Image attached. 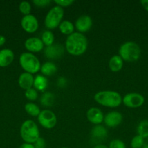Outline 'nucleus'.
I'll use <instances>...</instances> for the list:
<instances>
[{"label":"nucleus","mask_w":148,"mask_h":148,"mask_svg":"<svg viewBox=\"0 0 148 148\" xmlns=\"http://www.w3.org/2000/svg\"><path fill=\"white\" fill-rule=\"evenodd\" d=\"M25 111H26L28 114H29L31 116H37L41 113V110L39 107L36 104L33 103H26L25 106Z\"/></svg>","instance_id":"obj_22"},{"label":"nucleus","mask_w":148,"mask_h":148,"mask_svg":"<svg viewBox=\"0 0 148 148\" xmlns=\"http://www.w3.org/2000/svg\"><path fill=\"white\" fill-rule=\"evenodd\" d=\"M33 145H34L35 148H45L46 147L44 140L43 138H41V137L38 139V140L34 143Z\"/></svg>","instance_id":"obj_32"},{"label":"nucleus","mask_w":148,"mask_h":148,"mask_svg":"<svg viewBox=\"0 0 148 148\" xmlns=\"http://www.w3.org/2000/svg\"><path fill=\"white\" fill-rule=\"evenodd\" d=\"M93 148H108V147L105 145H96L95 147H94Z\"/></svg>","instance_id":"obj_36"},{"label":"nucleus","mask_w":148,"mask_h":148,"mask_svg":"<svg viewBox=\"0 0 148 148\" xmlns=\"http://www.w3.org/2000/svg\"><path fill=\"white\" fill-rule=\"evenodd\" d=\"M86 117L89 121L95 125H100L104 121L103 113L101 110L96 107H92L87 111Z\"/></svg>","instance_id":"obj_14"},{"label":"nucleus","mask_w":148,"mask_h":148,"mask_svg":"<svg viewBox=\"0 0 148 148\" xmlns=\"http://www.w3.org/2000/svg\"><path fill=\"white\" fill-rule=\"evenodd\" d=\"M64 53L63 46L59 43H55L46 46L44 49V55L51 59H57L61 57Z\"/></svg>","instance_id":"obj_10"},{"label":"nucleus","mask_w":148,"mask_h":148,"mask_svg":"<svg viewBox=\"0 0 148 148\" xmlns=\"http://www.w3.org/2000/svg\"><path fill=\"white\" fill-rule=\"evenodd\" d=\"M59 28L61 33L64 35L70 36L73 33H74L73 24L71 21H68V20H64V21H62L59 25Z\"/></svg>","instance_id":"obj_20"},{"label":"nucleus","mask_w":148,"mask_h":148,"mask_svg":"<svg viewBox=\"0 0 148 148\" xmlns=\"http://www.w3.org/2000/svg\"><path fill=\"white\" fill-rule=\"evenodd\" d=\"M108 148H126V145L121 140H113L110 143Z\"/></svg>","instance_id":"obj_29"},{"label":"nucleus","mask_w":148,"mask_h":148,"mask_svg":"<svg viewBox=\"0 0 148 148\" xmlns=\"http://www.w3.org/2000/svg\"><path fill=\"white\" fill-rule=\"evenodd\" d=\"M88 47L87 38L83 33L74 32L68 36L65 41V49L73 56H80L84 53Z\"/></svg>","instance_id":"obj_1"},{"label":"nucleus","mask_w":148,"mask_h":148,"mask_svg":"<svg viewBox=\"0 0 148 148\" xmlns=\"http://www.w3.org/2000/svg\"><path fill=\"white\" fill-rule=\"evenodd\" d=\"M119 56L126 62H136L141 56V49L137 43L133 41H127L120 46Z\"/></svg>","instance_id":"obj_4"},{"label":"nucleus","mask_w":148,"mask_h":148,"mask_svg":"<svg viewBox=\"0 0 148 148\" xmlns=\"http://www.w3.org/2000/svg\"><path fill=\"white\" fill-rule=\"evenodd\" d=\"M92 26V20L89 15H82L78 17L75 23V27L78 33H85L89 31Z\"/></svg>","instance_id":"obj_13"},{"label":"nucleus","mask_w":148,"mask_h":148,"mask_svg":"<svg viewBox=\"0 0 148 148\" xmlns=\"http://www.w3.org/2000/svg\"><path fill=\"white\" fill-rule=\"evenodd\" d=\"M42 75L45 76H52L57 72V66L52 62H46L42 66H41L40 69Z\"/></svg>","instance_id":"obj_19"},{"label":"nucleus","mask_w":148,"mask_h":148,"mask_svg":"<svg viewBox=\"0 0 148 148\" xmlns=\"http://www.w3.org/2000/svg\"><path fill=\"white\" fill-rule=\"evenodd\" d=\"M94 100L100 105L109 108H116L122 103V97L115 91L103 90L94 95Z\"/></svg>","instance_id":"obj_2"},{"label":"nucleus","mask_w":148,"mask_h":148,"mask_svg":"<svg viewBox=\"0 0 148 148\" xmlns=\"http://www.w3.org/2000/svg\"><path fill=\"white\" fill-rule=\"evenodd\" d=\"M47 79L46 77L43 75H37L34 77V82H33V87L36 90L39 91H43L47 87Z\"/></svg>","instance_id":"obj_18"},{"label":"nucleus","mask_w":148,"mask_h":148,"mask_svg":"<svg viewBox=\"0 0 148 148\" xmlns=\"http://www.w3.org/2000/svg\"><path fill=\"white\" fill-rule=\"evenodd\" d=\"M20 148H35V147L33 144H29V143H25L20 145Z\"/></svg>","instance_id":"obj_34"},{"label":"nucleus","mask_w":148,"mask_h":148,"mask_svg":"<svg viewBox=\"0 0 148 148\" xmlns=\"http://www.w3.org/2000/svg\"><path fill=\"white\" fill-rule=\"evenodd\" d=\"M19 62L25 72L31 75L37 73L41 69V63L39 59L33 53L25 52L20 56Z\"/></svg>","instance_id":"obj_5"},{"label":"nucleus","mask_w":148,"mask_h":148,"mask_svg":"<svg viewBox=\"0 0 148 148\" xmlns=\"http://www.w3.org/2000/svg\"><path fill=\"white\" fill-rule=\"evenodd\" d=\"M54 99H55V96H54L53 94L49 92H45L42 95L41 98V103L43 106H51L53 104Z\"/></svg>","instance_id":"obj_25"},{"label":"nucleus","mask_w":148,"mask_h":148,"mask_svg":"<svg viewBox=\"0 0 148 148\" xmlns=\"http://www.w3.org/2000/svg\"><path fill=\"white\" fill-rule=\"evenodd\" d=\"M19 10H20V12L25 15H28L30 14V10H31V6H30V3L28 1H23L20 3L19 4Z\"/></svg>","instance_id":"obj_27"},{"label":"nucleus","mask_w":148,"mask_h":148,"mask_svg":"<svg viewBox=\"0 0 148 148\" xmlns=\"http://www.w3.org/2000/svg\"><path fill=\"white\" fill-rule=\"evenodd\" d=\"M91 136L94 138L102 139L107 136V130L104 127L101 125H97L92 129L91 132Z\"/></svg>","instance_id":"obj_21"},{"label":"nucleus","mask_w":148,"mask_h":148,"mask_svg":"<svg viewBox=\"0 0 148 148\" xmlns=\"http://www.w3.org/2000/svg\"><path fill=\"white\" fill-rule=\"evenodd\" d=\"M123 120V116L118 111H111L104 116V122L107 127L114 128L118 127Z\"/></svg>","instance_id":"obj_12"},{"label":"nucleus","mask_w":148,"mask_h":148,"mask_svg":"<svg viewBox=\"0 0 148 148\" xmlns=\"http://www.w3.org/2000/svg\"><path fill=\"white\" fill-rule=\"evenodd\" d=\"M41 40L44 44L46 46H49L51 45L54 44V40H55V36L51 30H47L43 32L41 35Z\"/></svg>","instance_id":"obj_23"},{"label":"nucleus","mask_w":148,"mask_h":148,"mask_svg":"<svg viewBox=\"0 0 148 148\" xmlns=\"http://www.w3.org/2000/svg\"><path fill=\"white\" fill-rule=\"evenodd\" d=\"M44 47V44L41 39L37 37H31L28 38L25 42V48L30 53H38Z\"/></svg>","instance_id":"obj_11"},{"label":"nucleus","mask_w":148,"mask_h":148,"mask_svg":"<svg viewBox=\"0 0 148 148\" xmlns=\"http://www.w3.org/2000/svg\"><path fill=\"white\" fill-rule=\"evenodd\" d=\"M122 102L129 108H136L143 105L145 98L143 95L137 92H129L122 98Z\"/></svg>","instance_id":"obj_8"},{"label":"nucleus","mask_w":148,"mask_h":148,"mask_svg":"<svg viewBox=\"0 0 148 148\" xmlns=\"http://www.w3.org/2000/svg\"><path fill=\"white\" fill-rule=\"evenodd\" d=\"M140 3L142 5V7H144V9L148 12V0H142Z\"/></svg>","instance_id":"obj_33"},{"label":"nucleus","mask_w":148,"mask_h":148,"mask_svg":"<svg viewBox=\"0 0 148 148\" xmlns=\"http://www.w3.org/2000/svg\"><path fill=\"white\" fill-rule=\"evenodd\" d=\"M62 148H68V147H62Z\"/></svg>","instance_id":"obj_38"},{"label":"nucleus","mask_w":148,"mask_h":148,"mask_svg":"<svg viewBox=\"0 0 148 148\" xmlns=\"http://www.w3.org/2000/svg\"><path fill=\"white\" fill-rule=\"evenodd\" d=\"M55 3L57 4V6H59L60 7H66L71 6L74 1L73 0H55Z\"/></svg>","instance_id":"obj_30"},{"label":"nucleus","mask_w":148,"mask_h":148,"mask_svg":"<svg viewBox=\"0 0 148 148\" xmlns=\"http://www.w3.org/2000/svg\"><path fill=\"white\" fill-rule=\"evenodd\" d=\"M25 96L30 101H36L38 98V92L35 88H30L25 92Z\"/></svg>","instance_id":"obj_28"},{"label":"nucleus","mask_w":148,"mask_h":148,"mask_svg":"<svg viewBox=\"0 0 148 148\" xmlns=\"http://www.w3.org/2000/svg\"><path fill=\"white\" fill-rule=\"evenodd\" d=\"M21 26L26 32L33 33L39 28V22L34 15L28 14V15H25L22 18Z\"/></svg>","instance_id":"obj_9"},{"label":"nucleus","mask_w":148,"mask_h":148,"mask_svg":"<svg viewBox=\"0 0 148 148\" xmlns=\"http://www.w3.org/2000/svg\"><path fill=\"white\" fill-rule=\"evenodd\" d=\"M20 137L26 143L34 144L40 137V133L36 123L30 119L25 121L20 127Z\"/></svg>","instance_id":"obj_3"},{"label":"nucleus","mask_w":148,"mask_h":148,"mask_svg":"<svg viewBox=\"0 0 148 148\" xmlns=\"http://www.w3.org/2000/svg\"><path fill=\"white\" fill-rule=\"evenodd\" d=\"M15 55L12 50L4 49L0 51V67H6L11 64L14 60Z\"/></svg>","instance_id":"obj_16"},{"label":"nucleus","mask_w":148,"mask_h":148,"mask_svg":"<svg viewBox=\"0 0 148 148\" xmlns=\"http://www.w3.org/2000/svg\"><path fill=\"white\" fill-rule=\"evenodd\" d=\"M33 3L37 7H44L49 5L51 3V1L50 0H34L33 1Z\"/></svg>","instance_id":"obj_31"},{"label":"nucleus","mask_w":148,"mask_h":148,"mask_svg":"<svg viewBox=\"0 0 148 148\" xmlns=\"http://www.w3.org/2000/svg\"><path fill=\"white\" fill-rule=\"evenodd\" d=\"M6 42V38L4 36H3L2 35H0V46H3V45Z\"/></svg>","instance_id":"obj_35"},{"label":"nucleus","mask_w":148,"mask_h":148,"mask_svg":"<svg viewBox=\"0 0 148 148\" xmlns=\"http://www.w3.org/2000/svg\"><path fill=\"white\" fill-rule=\"evenodd\" d=\"M63 16V8L59 6H55L46 14L44 20L45 26L51 30L56 28L62 22Z\"/></svg>","instance_id":"obj_6"},{"label":"nucleus","mask_w":148,"mask_h":148,"mask_svg":"<svg viewBox=\"0 0 148 148\" xmlns=\"http://www.w3.org/2000/svg\"><path fill=\"white\" fill-rule=\"evenodd\" d=\"M109 68L112 72H117L121 70L123 66V60L119 55L113 56L109 60Z\"/></svg>","instance_id":"obj_17"},{"label":"nucleus","mask_w":148,"mask_h":148,"mask_svg":"<svg viewBox=\"0 0 148 148\" xmlns=\"http://www.w3.org/2000/svg\"><path fill=\"white\" fill-rule=\"evenodd\" d=\"M33 82H34V77L33 75L28 72H23L19 77V86L25 90L32 88V87L33 86Z\"/></svg>","instance_id":"obj_15"},{"label":"nucleus","mask_w":148,"mask_h":148,"mask_svg":"<svg viewBox=\"0 0 148 148\" xmlns=\"http://www.w3.org/2000/svg\"><path fill=\"white\" fill-rule=\"evenodd\" d=\"M38 121L44 128L50 130L55 127L57 119L55 113L52 112V111L43 110L38 116Z\"/></svg>","instance_id":"obj_7"},{"label":"nucleus","mask_w":148,"mask_h":148,"mask_svg":"<svg viewBox=\"0 0 148 148\" xmlns=\"http://www.w3.org/2000/svg\"><path fill=\"white\" fill-rule=\"evenodd\" d=\"M142 148H148V143H147V144H145V145H144L143 147H142Z\"/></svg>","instance_id":"obj_37"},{"label":"nucleus","mask_w":148,"mask_h":148,"mask_svg":"<svg viewBox=\"0 0 148 148\" xmlns=\"http://www.w3.org/2000/svg\"><path fill=\"white\" fill-rule=\"evenodd\" d=\"M145 145V139L139 135L133 137L131 142V147L132 148H142Z\"/></svg>","instance_id":"obj_26"},{"label":"nucleus","mask_w":148,"mask_h":148,"mask_svg":"<svg viewBox=\"0 0 148 148\" xmlns=\"http://www.w3.org/2000/svg\"><path fill=\"white\" fill-rule=\"evenodd\" d=\"M138 135L144 139L148 137V120H143L139 124L137 127Z\"/></svg>","instance_id":"obj_24"}]
</instances>
